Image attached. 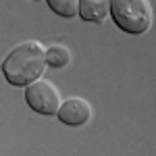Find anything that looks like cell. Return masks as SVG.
Segmentation results:
<instances>
[{
  "mask_svg": "<svg viewBox=\"0 0 156 156\" xmlns=\"http://www.w3.org/2000/svg\"><path fill=\"white\" fill-rule=\"evenodd\" d=\"M50 6V11L56 12L58 17H65V19H73L77 17V11H79V0H46Z\"/></svg>",
  "mask_w": 156,
  "mask_h": 156,
  "instance_id": "52a82bcc",
  "label": "cell"
},
{
  "mask_svg": "<svg viewBox=\"0 0 156 156\" xmlns=\"http://www.w3.org/2000/svg\"><path fill=\"white\" fill-rule=\"evenodd\" d=\"M110 0H79L77 15L87 23H104L108 17Z\"/></svg>",
  "mask_w": 156,
  "mask_h": 156,
  "instance_id": "5b68a950",
  "label": "cell"
},
{
  "mask_svg": "<svg viewBox=\"0 0 156 156\" xmlns=\"http://www.w3.org/2000/svg\"><path fill=\"white\" fill-rule=\"evenodd\" d=\"M25 102H27V106L34 112L52 117V115H56V110H58L62 100H60L58 87L52 81L40 77V79L25 85Z\"/></svg>",
  "mask_w": 156,
  "mask_h": 156,
  "instance_id": "3957f363",
  "label": "cell"
},
{
  "mask_svg": "<svg viewBox=\"0 0 156 156\" xmlns=\"http://www.w3.org/2000/svg\"><path fill=\"white\" fill-rule=\"evenodd\" d=\"M108 15L119 29L131 36H142L152 25V6L148 0H110Z\"/></svg>",
  "mask_w": 156,
  "mask_h": 156,
  "instance_id": "7a4b0ae2",
  "label": "cell"
},
{
  "mask_svg": "<svg viewBox=\"0 0 156 156\" xmlns=\"http://www.w3.org/2000/svg\"><path fill=\"white\" fill-rule=\"evenodd\" d=\"M71 62V50L65 44H52L46 48V65L54 69H62Z\"/></svg>",
  "mask_w": 156,
  "mask_h": 156,
  "instance_id": "8992f818",
  "label": "cell"
},
{
  "mask_svg": "<svg viewBox=\"0 0 156 156\" xmlns=\"http://www.w3.org/2000/svg\"><path fill=\"white\" fill-rule=\"evenodd\" d=\"M44 69H46V48L36 40L17 44L2 60L4 79L17 87H25L27 83L40 79Z\"/></svg>",
  "mask_w": 156,
  "mask_h": 156,
  "instance_id": "6da1fadb",
  "label": "cell"
},
{
  "mask_svg": "<svg viewBox=\"0 0 156 156\" xmlns=\"http://www.w3.org/2000/svg\"><path fill=\"white\" fill-rule=\"evenodd\" d=\"M56 117H58L60 123H65L69 127H81L92 119V104L85 98H79V96L67 98L65 102H60Z\"/></svg>",
  "mask_w": 156,
  "mask_h": 156,
  "instance_id": "277c9868",
  "label": "cell"
}]
</instances>
